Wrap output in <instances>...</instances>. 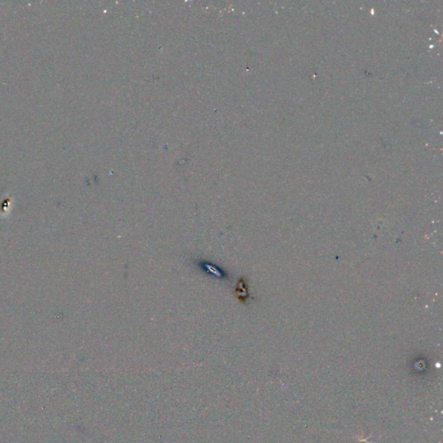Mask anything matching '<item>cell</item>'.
Instances as JSON below:
<instances>
[{
    "label": "cell",
    "mask_w": 443,
    "mask_h": 443,
    "mask_svg": "<svg viewBox=\"0 0 443 443\" xmlns=\"http://www.w3.org/2000/svg\"><path fill=\"white\" fill-rule=\"evenodd\" d=\"M198 267L203 272L207 273L208 275H210V276H214L218 279L227 280L229 277L226 271H224L223 269H221L220 267L217 266L212 263L200 261V262H198Z\"/></svg>",
    "instance_id": "6da1fadb"
}]
</instances>
